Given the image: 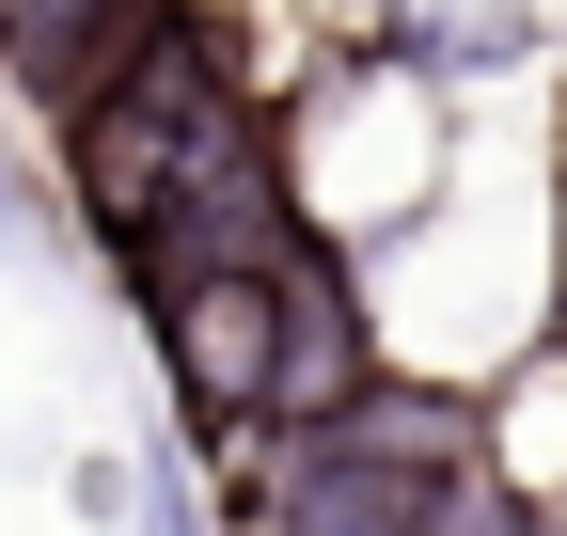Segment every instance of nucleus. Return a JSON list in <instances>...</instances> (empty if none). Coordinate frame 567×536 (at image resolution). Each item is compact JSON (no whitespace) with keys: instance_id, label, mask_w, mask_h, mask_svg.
Here are the masks:
<instances>
[{"instance_id":"1","label":"nucleus","mask_w":567,"mask_h":536,"mask_svg":"<svg viewBox=\"0 0 567 536\" xmlns=\"http://www.w3.org/2000/svg\"><path fill=\"white\" fill-rule=\"evenodd\" d=\"M268 457L237 474V536H457L488 489V411L442 379H363L316 426H252Z\"/></svg>"},{"instance_id":"2","label":"nucleus","mask_w":567,"mask_h":536,"mask_svg":"<svg viewBox=\"0 0 567 536\" xmlns=\"http://www.w3.org/2000/svg\"><path fill=\"white\" fill-rule=\"evenodd\" d=\"M237 111H252L237 48L205 32V17H174V0H142V17L95 48V80L63 95V189H80V221H95L111 252H142L158 206L189 189V158L221 143Z\"/></svg>"},{"instance_id":"3","label":"nucleus","mask_w":567,"mask_h":536,"mask_svg":"<svg viewBox=\"0 0 567 536\" xmlns=\"http://www.w3.org/2000/svg\"><path fill=\"white\" fill-rule=\"evenodd\" d=\"M284 268H300V252H284ZM284 268H158V285H142L158 379H174V411H189L205 442L284 426V316H300Z\"/></svg>"},{"instance_id":"4","label":"nucleus","mask_w":567,"mask_h":536,"mask_svg":"<svg viewBox=\"0 0 567 536\" xmlns=\"http://www.w3.org/2000/svg\"><path fill=\"white\" fill-rule=\"evenodd\" d=\"M316 221H300V158H284V111H237L221 143L189 158V189L158 206V237H142L126 268L158 285V268H284Z\"/></svg>"},{"instance_id":"5","label":"nucleus","mask_w":567,"mask_h":536,"mask_svg":"<svg viewBox=\"0 0 567 536\" xmlns=\"http://www.w3.org/2000/svg\"><path fill=\"white\" fill-rule=\"evenodd\" d=\"M142 17V0H0V80H48V95H80L95 80V48Z\"/></svg>"}]
</instances>
